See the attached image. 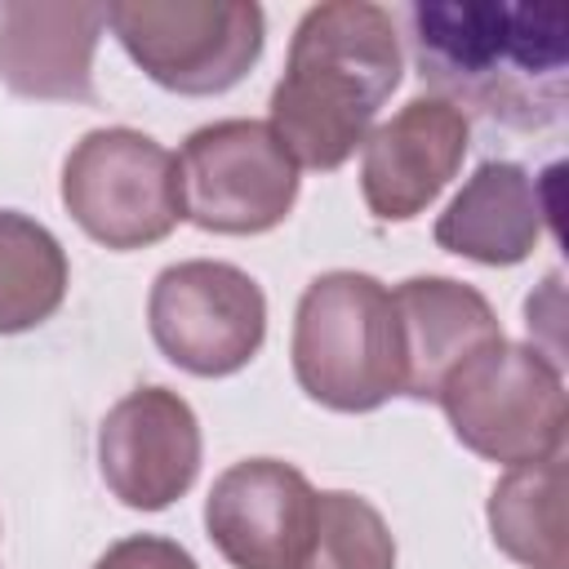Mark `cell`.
I'll use <instances>...</instances> for the list:
<instances>
[{
  "mask_svg": "<svg viewBox=\"0 0 569 569\" xmlns=\"http://www.w3.org/2000/svg\"><path fill=\"white\" fill-rule=\"evenodd\" d=\"M413 58L431 98L507 129H547L569 98L565 0H453L409 9Z\"/></svg>",
  "mask_w": 569,
  "mask_h": 569,
  "instance_id": "1",
  "label": "cell"
},
{
  "mask_svg": "<svg viewBox=\"0 0 569 569\" xmlns=\"http://www.w3.org/2000/svg\"><path fill=\"white\" fill-rule=\"evenodd\" d=\"M569 471L565 453L542 462L511 467L489 493V529L493 542L529 569H565L569 565Z\"/></svg>",
  "mask_w": 569,
  "mask_h": 569,
  "instance_id": "15",
  "label": "cell"
},
{
  "mask_svg": "<svg viewBox=\"0 0 569 569\" xmlns=\"http://www.w3.org/2000/svg\"><path fill=\"white\" fill-rule=\"evenodd\" d=\"M547 218L538 182L511 160H489L436 218V244L485 267H511L533 253Z\"/></svg>",
  "mask_w": 569,
  "mask_h": 569,
  "instance_id": "14",
  "label": "cell"
},
{
  "mask_svg": "<svg viewBox=\"0 0 569 569\" xmlns=\"http://www.w3.org/2000/svg\"><path fill=\"white\" fill-rule=\"evenodd\" d=\"M293 373L316 405L338 413L400 396L405 360L391 293L365 271L316 276L293 316Z\"/></svg>",
  "mask_w": 569,
  "mask_h": 569,
  "instance_id": "3",
  "label": "cell"
},
{
  "mask_svg": "<svg viewBox=\"0 0 569 569\" xmlns=\"http://www.w3.org/2000/svg\"><path fill=\"white\" fill-rule=\"evenodd\" d=\"M204 525L236 569H298L316 525V489L289 462L249 458L213 480Z\"/></svg>",
  "mask_w": 569,
  "mask_h": 569,
  "instance_id": "10",
  "label": "cell"
},
{
  "mask_svg": "<svg viewBox=\"0 0 569 569\" xmlns=\"http://www.w3.org/2000/svg\"><path fill=\"white\" fill-rule=\"evenodd\" d=\"M93 569H196V560L169 538L138 533V538H124V542L107 547Z\"/></svg>",
  "mask_w": 569,
  "mask_h": 569,
  "instance_id": "18",
  "label": "cell"
},
{
  "mask_svg": "<svg viewBox=\"0 0 569 569\" xmlns=\"http://www.w3.org/2000/svg\"><path fill=\"white\" fill-rule=\"evenodd\" d=\"M67 213L107 249H142L182 222L178 156L138 129H93L62 164Z\"/></svg>",
  "mask_w": 569,
  "mask_h": 569,
  "instance_id": "5",
  "label": "cell"
},
{
  "mask_svg": "<svg viewBox=\"0 0 569 569\" xmlns=\"http://www.w3.org/2000/svg\"><path fill=\"white\" fill-rule=\"evenodd\" d=\"M400 36L382 4L329 0L307 9L271 89V133L293 164L338 169L369 138L378 107L400 84Z\"/></svg>",
  "mask_w": 569,
  "mask_h": 569,
  "instance_id": "2",
  "label": "cell"
},
{
  "mask_svg": "<svg viewBox=\"0 0 569 569\" xmlns=\"http://www.w3.org/2000/svg\"><path fill=\"white\" fill-rule=\"evenodd\" d=\"M107 27L173 93H222L262 53V9L244 0H120Z\"/></svg>",
  "mask_w": 569,
  "mask_h": 569,
  "instance_id": "6",
  "label": "cell"
},
{
  "mask_svg": "<svg viewBox=\"0 0 569 569\" xmlns=\"http://www.w3.org/2000/svg\"><path fill=\"white\" fill-rule=\"evenodd\" d=\"M396 329H400V360L405 387L400 396L436 400L440 382L485 342L502 338L493 307L449 276H413L391 293Z\"/></svg>",
  "mask_w": 569,
  "mask_h": 569,
  "instance_id": "13",
  "label": "cell"
},
{
  "mask_svg": "<svg viewBox=\"0 0 569 569\" xmlns=\"http://www.w3.org/2000/svg\"><path fill=\"white\" fill-rule=\"evenodd\" d=\"M298 569H396L391 529L360 493H316V525Z\"/></svg>",
  "mask_w": 569,
  "mask_h": 569,
  "instance_id": "17",
  "label": "cell"
},
{
  "mask_svg": "<svg viewBox=\"0 0 569 569\" xmlns=\"http://www.w3.org/2000/svg\"><path fill=\"white\" fill-rule=\"evenodd\" d=\"M98 467L107 489L133 511H160L182 498L200 471V422L178 391L138 387L98 431Z\"/></svg>",
  "mask_w": 569,
  "mask_h": 569,
  "instance_id": "9",
  "label": "cell"
},
{
  "mask_svg": "<svg viewBox=\"0 0 569 569\" xmlns=\"http://www.w3.org/2000/svg\"><path fill=\"white\" fill-rule=\"evenodd\" d=\"M467 156V116L445 98H413L365 138L360 191L373 218L422 213Z\"/></svg>",
  "mask_w": 569,
  "mask_h": 569,
  "instance_id": "11",
  "label": "cell"
},
{
  "mask_svg": "<svg viewBox=\"0 0 569 569\" xmlns=\"http://www.w3.org/2000/svg\"><path fill=\"white\" fill-rule=\"evenodd\" d=\"M453 436L507 467L542 462L551 453H565V382L556 360H547L538 347L493 338L476 347L436 391Z\"/></svg>",
  "mask_w": 569,
  "mask_h": 569,
  "instance_id": "4",
  "label": "cell"
},
{
  "mask_svg": "<svg viewBox=\"0 0 569 569\" xmlns=\"http://www.w3.org/2000/svg\"><path fill=\"white\" fill-rule=\"evenodd\" d=\"M67 298V253L36 218L0 209V333L44 325Z\"/></svg>",
  "mask_w": 569,
  "mask_h": 569,
  "instance_id": "16",
  "label": "cell"
},
{
  "mask_svg": "<svg viewBox=\"0 0 569 569\" xmlns=\"http://www.w3.org/2000/svg\"><path fill=\"white\" fill-rule=\"evenodd\" d=\"M156 347L196 378L244 369L267 333V298L253 276L231 262L191 258L164 267L147 298Z\"/></svg>",
  "mask_w": 569,
  "mask_h": 569,
  "instance_id": "8",
  "label": "cell"
},
{
  "mask_svg": "<svg viewBox=\"0 0 569 569\" xmlns=\"http://www.w3.org/2000/svg\"><path fill=\"white\" fill-rule=\"evenodd\" d=\"M182 218L222 236H258L284 222L298 200V164L262 120L196 129L178 156Z\"/></svg>",
  "mask_w": 569,
  "mask_h": 569,
  "instance_id": "7",
  "label": "cell"
},
{
  "mask_svg": "<svg viewBox=\"0 0 569 569\" xmlns=\"http://www.w3.org/2000/svg\"><path fill=\"white\" fill-rule=\"evenodd\" d=\"M107 4H27L0 9V80L22 98L93 102V49Z\"/></svg>",
  "mask_w": 569,
  "mask_h": 569,
  "instance_id": "12",
  "label": "cell"
}]
</instances>
